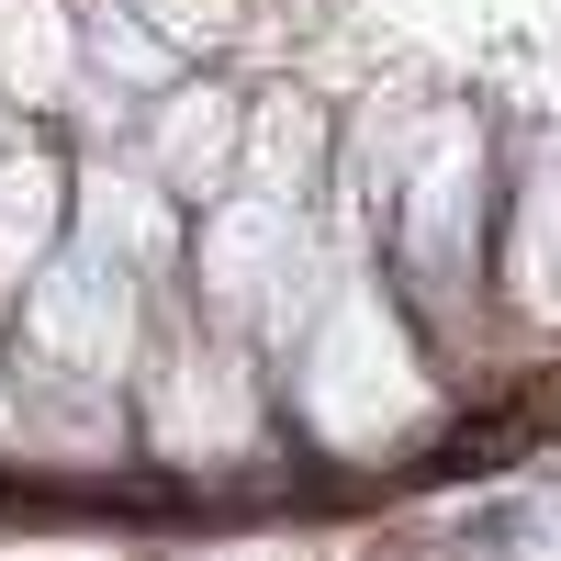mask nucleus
Masks as SVG:
<instances>
[{
	"mask_svg": "<svg viewBox=\"0 0 561 561\" xmlns=\"http://www.w3.org/2000/svg\"><path fill=\"white\" fill-rule=\"evenodd\" d=\"M57 68H68V45H57V23H45V0H0V79H34V90H57Z\"/></svg>",
	"mask_w": 561,
	"mask_h": 561,
	"instance_id": "f257e3e1",
	"label": "nucleus"
},
{
	"mask_svg": "<svg viewBox=\"0 0 561 561\" xmlns=\"http://www.w3.org/2000/svg\"><path fill=\"white\" fill-rule=\"evenodd\" d=\"M45 192H57V180H45L34 158L0 169V280H23V248L45 237Z\"/></svg>",
	"mask_w": 561,
	"mask_h": 561,
	"instance_id": "f03ea898",
	"label": "nucleus"
}]
</instances>
